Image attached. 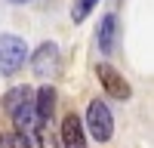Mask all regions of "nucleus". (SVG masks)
Instances as JSON below:
<instances>
[{"mask_svg": "<svg viewBox=\"0 0 154 148\" xmlns=\"http://www.w3.org/2000/svg\"><path fill=\"white\" fill-rule=\"evenodd\" d=\"M3 111L12 117V133L28 136V130H34V90L31 86H12L3 96Z\"/></svg>", "mask_w": 154, "mask_h": 148, "instance_id": "nucleus-1", "label": "nucleus"}, {"mask_svg": "<svg viewBox=\"0 0 154 148\" xmlns=\"http://www.w3.org/2000/svg\"><path fill=\"white\" fill-rule=\"evenodd\" d=\"M28 59V43L16 34H0V74L12 77Z\"/></svg>", "mask_w": 154, "mask_h": 148, "instance_id": "nucleus-2", "label": "nucleus"}, {"mask_svg": "<svg viewBox=\"0 0 154 148\" xmlns=\"http://www.w3.org/2000/svg\"><path fill=\"white\" fill-rule=\"evenodd\" d=\"M83 130H89V136H93L96 142H108L111 136H114V117H111V108L102 102V99H93V102H89Z\"/></svg>", "mask_w": 154, "mask_h": 148, "instance_id": "nucleus-3", "label": "nucleus"}, {"mask_svg": "<svg viewBox=\"0 0 154 148\" xmlns=\"http://www.w3.org/2000/svg\"><path fill=\"white\" fill-rule=\"evenodd\" d=\"M96 77H99V83H102V90H105L111 99H130L133 96V86L126 83V77L114 68V65H108V62H102V65H96Z\"/></svg>", "mask_w": 154, "mask_h": 148, "instance_id": "nucleus-4", "label": "nucleus"}, {"mask_svg": "<svg viewBox=\"0 0 154 148\" xmlns=\"http://www.w3.org/2000/svg\"><path fill=\"white\" fill-rule=\"evenodd\" d=\"M59 65H62V56H59V46L53 40L40 43L31 53V68H34L37 77H53V74L59 71Z\"/></svg>", "mask_w": 154, "mask_h": 148, "instance_id": "nucleus-5", "label": "nucleus"}, {"mask_svg": "<svg viewBox=\"0 0 154 148\" xmlns=\"http://www.w3.org/2000/svg\"><path fill=\"white\" fill-rule=\"evenodd\" d=\"M59 145H62V148H86V130H83V120H80V114L68 111V114L62 117Z\"/></svg>", "mask_w": 154, "mask_h": 148, "instance_id": "nucleus-6", "label": "nucleus"}, {"mask_svg": "<svg viewBox=\"0 0 154 148\" xmlns=\"http://www.w3.org/2000/svg\"><path fill=\"white\" fill-rule=\"evenodd\" d=\"M56 111V86H40V90L34 93V127H43V123H49V117H53Z\"/></svg>", "mask_w": 154, "mask_h": 148, "instance_id": "nucleus-7", "label": "nucleus"}, {"mask_svg": "<svg viewBox=\"0 0 154 148\" xmlns=\"http://www.w3.org/2000/svg\"><path fill=\"white\" fill-rule=\"evenodd\" d=\"M96 40H99V53H105V56H111V53H114V40H117V16H114V12L102 16Z\"/></svg>", "mask_w": 154, "mask_h": 148, "instance_id": "nucleus-8", "label": "nucleus"}, {"mask_svg": "<svg viewBox=\"0 0 154 148\" xmlns=\"http://www.w3.org/2000/svg\"><path fill=\"white\" fill-rule=\"evenodd\" d=\"M34 130H37V142H40V148H62V145H59V136L53 133V127H49V123L34 127Z\"/></svg>", "mask_w": 154, "mask_h": 148, "instance_id": "nucleus-9", "label": "nucleus"}, {"mask_svg": "<svg viewBox=\"0 0 154 148\" xmlns=\"http://www.w3.org/2000/svg\"><path fill=\"white\" fill-rule=\"evenodd\" d=\"M0 148H31V142L22 133H3L0 136Z\"/></svg>", "mask_w": 154, "mask_h": 148, "instance_id": "nucleus-10", "label": "nucleus"}, {"mask_svg": "<svg viewBox=\"0 0 154 148\" xmlns=\"http://www.w3.org/2000/svg\"><path fill=\"white\" fill-rule=\"evenodd\" d=\"M96 3H99V0H74V6H71V19H74V22H83L89 12H93Z\"/></svg>", "mask_w": 154, "mask_h": 148, "instance_id": "nucleus-11", "label": "nucleus"}, {"mask_svg": "<svg viewBox=\"0 0 154 148\" xmlns=\"http://www.w3.org/2000/svg\"><path fill=\"white\" fill-rule=\"evenodd\" d=\"M12 3H25V0H12Z\"/></svg>", "mask_w": 154, "mask_h": 148, "instance_id": "nucleus-12", "label": "nucleus"}]
</instances>
